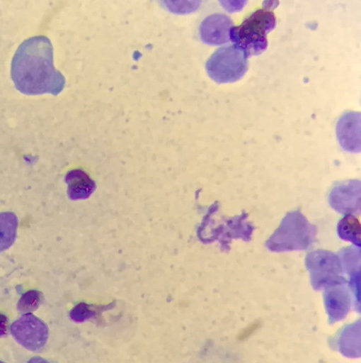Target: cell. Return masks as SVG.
<instances>
[{
	"instance_id": "cell-4",
	"label": "cell",
	"mask_w": 361,
	"mask_h": 363,
	"mask_svg": "<svg viewBox=\"0 0 361 363\" xmlns=\"http://www.w3.org/2000/svg\"><path fill=\"white\" fill-rule=\"evenodd\" d=\"M11 333L21 345L33 352L42 349L48 339L47 326L31 313H25L14 321Z\"/></svg>"
},
{
	"instance_id": "cell-9",
	"label": "cell",
	"mask_w": 361,
	"mask_h": 363,
	"mask_svg": "<svg viewBox=\"0 0 361 363\" xmlns=\"http://www.w3.org/2000/svg\"><path fill=\"white\" fill-rule=\"evenodd\" d=\"M340 230L346 237L357 238L360 237V224L358 220L353 216L344 218L340 222Z\"/></svg>"
},
{
	"instance_id": "cell-6",
	"label": "cell",
	"mask_w": 361,
	"mask_h": 363,
	"mask_svg": "<svg viewBox=\"0 0 361 363\" xmlns=\"http://www.w3.org/2000/svg\"><path fill=\"white\" fill-rule=\"evenodd\" d=\"M337 138L345 148L354 149L360 146V114L348 111L338 119L336 125Z\"/></svg>"
},
{
	"instance_id": "cell-8",
	"label": "cell",
	"mask_w": 361,
	"mask_h": 363,
	"mask_svg": "<svg viewBox=\"0 0 361 363\" xmlns=\"http://www.w3.org/2000/svg\"><path fill=\"white\" fill-rule=\"evenodd\" d=\"M43 294L36 290H30L24 293L17 303L18 310L23 313H30L42 304Z\"/></svg>"
},
{
	"instance_id": "cell-1",
	"label": "cell",
	"mask_w": 361,
	"mask_h": 363,
	"mask_svg": "<svg viewBox=\"0 0 361 363\" xmlns=\"http://www.w3.org/2000/svg\"><path fill=\"white\" fill-rule=\"evenodd\" d=\"M11 72L16 88L27 95H56L64 85L63 77L53 66L52 44L45 36L30 38L18 47Z\"/></svg>"
},
{
	"instance_id": "cell-5",
	"label": "cell",
	"mask_w": 361,
	"mask_h": 363,
	"mask_svg": "<svg viewBox=\"0 0 361 363\" xmlns=\"http://www.w3.org/2000/svg\"><path fill=\"white\" fill-rule=\"evenodd\" d=\"M233 27L231 18L224 13H214L201 23L200 32L202 40L210 45H223L229 41V30Z\"/></svg>"
},
{
	"instance_id": "cell-3",
	"label": "cell",
	"mask_w": 361,
	"mask_h": 363,
	"mask_svg": "<svg viewBox=\"0 0 361 363\" xmlns=\"http://www.w3.org/2000/svg\"><path fill=\"white\" fill-rule=\"evenodd\" d=\"M246 53L234 44L218 49L208 60L207 71L218 83L234 82L243 77L248 69Z\"/></svg>"
},
{
	"instance_id": "cell-11",
	"label": "cell",
	"mask_w": 361,
	"mask_h": 363,
	"mask_svg": "<svg viewBox=\"0 0 361 363\" xmlns=\"http://www.w3.org/2000/svg\"><path fill=\"white\" fill-rule=\"evenodd\" d=\"M28 363H50V362H49L48 361H47L46 359H45L42 357H33L30 359H29Z\"/></svg>"
},
{
	"instance_id": "cell-7",
	"label": "cell",
	"mask_w": 361,
	"mask_h": 363,
	"mask_svg": "<svg viewBox=\"0 0 361 363\" xmlns=\"http://www.w3.org/2000/svg\"><path fill=\"white\" fill-rule=\"evenodd\" d=\"M18 218L12 212L0 213V252L12 245L16 237Z\"/></svg>"
},
{
	"instance_id": "cell-2",
	"label": "cell",
	"mask_w": 361,
	"mask_h": 363,
	"mask_svg": "<svg viewBox=\"0 0 361 363\" xmlns=\"http://www.w3.org/2000/svg\"><path fill=\"white\" fill-rule=\"evenodd\" d=\"M276 26V18L272 11L258 9L250 14L238 26L229 30V39L246 55H257L268 48L267 34Z\"/></svg>"
},
{
	"instance_id": "cell-10",
	"label": "cell",
	"mask_w": 361,
	"mask_h": 363,
	"mask_svg": "<svg viewBox=\"0 0 361 363\" xmlns=\"http://www.w3.org/2000/svg\"><path fill=\"white\" fill-rule=\"evenodd\" d=\"M8 330V320L7 317L0 313V337L7 335Z\"/></svg>"
},
{
	"instance_id": "cell-12",
	"label": "cell",
	"mask_w": 361,
	"mask_h": 363,
	"mask_svg": "<svg viewBox=\"0 0 361 363\" xmlns=\"http://www.w3.org/2000/svg\"><path fill=\"white\" fill-rule=\"evenodd\" d=\"M0 363H4V362H3L0 361Z\"/></svg>"
}]
</instances>
